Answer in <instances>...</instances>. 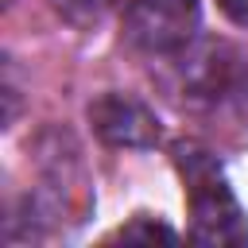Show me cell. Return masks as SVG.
<instances>
[{
    "instance_id": "cell-1",
    "label": "cell",
    "mask_w": 248,
    "mask_h": 248,
    "mask_svg": "<svg viewBox=\"0 0 248 248\" xmlns=\"http://www.w3.org/2000/svg\"><path fill=\"white\" fill-rule=\"evenodd\" d=\"M178 174L186 182V205H190V240L194 244H248V217L236 202L225 167L217 155H209L198 143L178 147L174 155Z\"/></svg>"
},
{
    "instance_id": "cell-6",
    "label": "cell",
    "mask_w": 248,
    "mask_h": 248,
    "mask_svg": "<svg viewBox=\"0 0 248 248\" xmlns=\"http://www.w3.org/2000/svg\"><path fill=\"white\" fill-rule=\"evenodd\" d=\"M217 4H221V12H225L232 23L248 27V0H217Z\"/></svg>"
},
{
    "instance_id": "cell-2",
    "label": "cell",
    "mask_w": 248,
    "mask_h": 248,
    "mask_svg": "<svg viewBox=\"0 0 248 248\" xmlns=\"http://www.w3.org/2000/svg\"><path fill=\"white\" fill-rule=\"evenodd\" d=\"M202 27L198 0H132L124 8V39L140 54L163 58L190 50Z\"/></svg>"
},
{
    "instance_id": "cell-3",
    "label": "cell",
    "mask_w": 248,
    "mask_h": 248,
    "mask_svg": "<svg viewBox=\"0 0 248 248\" xmlns=\"http://www.w3.org/2000/svg\"><path fill=\"white\" fill-rule=\"evenodd\" d=\"M93 132L108 147H151L159 143V116L128 93H101L89 105Z\"/></svg>"
},
{
    "instance_id": "cell-5",
    "label": "cell",
    "mask_w": 248,
    "mask_h": 248,
    "mask_svg": "<svg viewBox=\"0 0 248 248\" xmlns=\"http://www.w3.org/2000/svg\"><path fill=\"white\" fill-rule=\"evenodd\" d=\"M62 16H70L74 23H89V19H101V12L108 8V0H50Z\"/></svg>"
},
{
    "instance_id": "cell-4",
    "label": "cell",
    "mask_w": 248,
    "mask_h": 248,
    "mask_svg": "<svg viewBox=\"0 0 248 248\" xmlns=\"http://www.w3.org/2000/svg\"><path fill=\"white\" fill-rule=\"evenodd\" d=\"M116 240H143V244H151V240H178V232H174L170 225H163V221H151L147 213H140L132 225L116 229Z\"/></svg>"
}]
</instances>
